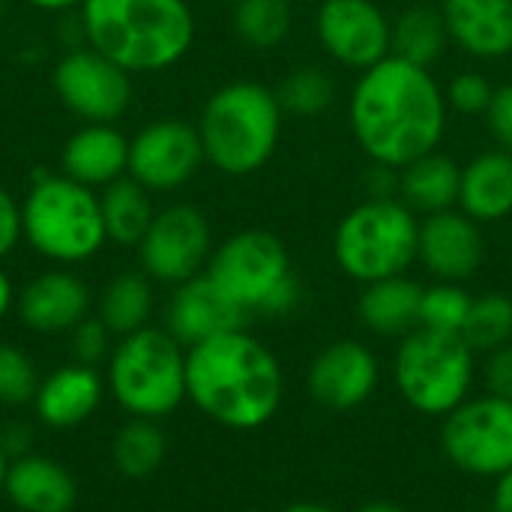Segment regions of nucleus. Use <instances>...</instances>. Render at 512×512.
Listing matches in <instances>:
<instances>
[{"instance_id": "obj_23", "label": "nucleus", "mask_w": 512, "mask_h": 512, "mask_svg": "<svg viewBox=\"0 0 512 512\" xmlns=\"http://www.w3.org/2000/svg\"><path fill=\"white\" fill-rule=\"evenodd\" d=\"M423 285L408 273L363 285L357 297V321L378 339H405L420 327Z\"/></svg>"}, {"instance_id": "obj_44", "label": "nucleus", "mask_w": 512, "mask_h": 512, "mask_svg": "<svg viewBox=\"0 0 512 512\" xmlns=\"http://www.w3.org/2000/svg\"><path fill=\"white\" fill-rule=\"evenodd\" d=\"M351 512H405L399 504H393V501H366V504H360L357 510Z\"/></svg>"}, {"instance_id": "obj_4", "label": "nucleus", "mask_w": 512, "mask_h": 512, "mask_svg": "<svg viewBox=\"0 0 512 512\" xmlns=\"http://www.w3.org/2000/svg\"><path fill=\"white\" fill-rule=\"evenodd\" d=\"M285 111L273 87L261 81H228L213 90L198 117L204 159L225 177L258 174L279 150Z\"/></svg>"}, {"instance_id": "obj_15", "label": "nucleus", "mask_w": 512, "mask_h": 512, "mask_svg": "<svg viewBox=\"0 0 512 512\" xmlns=\"http://www.w3.org/2000/svg\"><path fill=\"white\" fill-rule=\"evenodd\" d=\"M378 384V354L360 339H336L324 345L306 369L309 399L327 411L363 408L378 393Z\"/></svg>"}, {"instance_id": "obj_6", "label": "nucleus", "mask_w": 512, "mask_h": 512, "mask_svg": "<svg viewBox=\"0 0 512 512\" xmlns=\"http://www.w3.org/2000/svg\"><path fill=\"white\" fill-rule=\"evenodd\" d=\"M393 384L411 411L444 420L474 396L480 354L456 333L417 327L393 351Z\"/></svg>"}, {"instance_id": "obj_31", "label": "nucleus", "mask_w": 512, "mask_h": 512, "mask_svg": "<svg viewBox=\"0 0 512 512\" xmlns=\"http://www.w3.org/2000/svg\"><path fill=\"white\" fill-rule=\"evenodd\" d=\"M273 90L279 96L285 117H300V120L327 114L339 96L336 78L321 63H300L294 69H288Z\"/></svg>"}, {"instance_id": "obj_17", "label": "nucleus", "mask_w": 512, "mask_h": 512, "mask_svg": "<svg viewBox=\"0 0 512 512\" xmlns=\"http://www.w3.org/2000/svg\"><path fill=\"white\" fill-rule=\"evenodd\" d=\"M249 315L204 273L192 276L189 282L177 285L171 300H168V312H165V330L183 345H201L213 336L231 333L246 327Z\"/></svg>"}, {"instance_id": "obj_10", "label": "nucleus", "mask_w": 512, "mask_h": 512, "mask_svg": "<svg viewBox=\"0 0 512 512\" xmlns=\"http://www.w3.org/2000/svg\"><path fill=\"white\" fill-rule=\"evenodd\" d=\"M447 462L474 480H498L512 468V399L474 393L441 420Z\"/></svg>"}, {"instance_id": "obj_19", "label": "nucleus", "mask_w": 512, "mask_h": 512, "mask_svg": "<svg viewBox=\"0 0 512 512\" xmlns=\"http://www.w3.org/2000/svg\"><path fill=\"white\" fill-rule=\"evenodd\" d=\"M108 387L105 375L96 372V366L87 363H66L48 372L39 381V390L33 396V414L42 426L66 432L84 426L105 402Z\"/></svg>"}, {"instance_id": "obj_47", "label": "nucleus", "mask_w": 512, "mask_h": 512, "mask_svg": "<svg viewBox=\"0 0 512 512\" xmlns=\"http://www.w3.org/2000/svg\"><path fill=\"white\" fill-rule=\"evenodd\" d=\"M237 512H261V510H237Z\"/></svg>"}, {"instance_id": "obj_34", "label": "nucleus", "mask_w": 512, "mask_h": 512, "mask_svg": "<svg viewBox=\"0 0 512 512\" xmlns=\"http://www.w3.org/2000/svg\"><path fill=\"white\" fill-rule=\"evenodd\" d=\"M39 381L42 378H39L30 354L12 342H0V405L3 408L33 405Z\"/></svg>"}, {"instance_id": "obj_26", "label": "nucleus", "mask_w": 512, "mask_h": 512, "mask_svg": "<svg viewBox=\"0 0 512 512\" xmlns=\"http://www.w3.org/2000/svg\"><path fill=\"white\" fill-rule=\"evenodd\" d=\"M450 48V33L435 3H411L393 18V54L432 69Z\"/></svg>"}, {"instance_id": "obj_29", "label": "nucleus", "mask_w": 512, "mask_h": 512, "mask_svg": "<svg viewBox=\"0 0 512 512\" xmlns=\"http://www.w3.org/2000/svg\"><path fill=\"white\" fill-rule=\"evenodd\" d=\"M165 456H168V438L156 420L132 417L111 438V462H114L117 474H123L129 480L153 477L162 468Z\"/></svg>"}, {"instance_id": "obj_28", "label": "nucleus", "mask_w": 512, "mask_h": 512, "mask_svg": "<svg viewBox=\"0 0 512 512\" xmlns=\"http://www.w3.org/2000/svg\"><path fill=\"white\" fill-rule=\"evenodd\" d=\"M150 315H153V288L144 270L120 273L105 285L99 297V318L117 339L147 327Z\"/></svg>"}, {"instance_id": "obj_33", "label": "nucleus", "mask_w": 512, "mask_h": 512, "mask_svg": "<svg viewBox=\"0 0 512 512\" xmlns=\"http://www.w3.org/2000/svg\"><path fill=\"white\" fill-rule=\"evenodd\" d=\"M471 306H474V294L462 282H432V285H423L420 327L462 336L465 321L471 315Z\"/></svg>"}, {"instance_id": "obj_40", "label": "nucleus", "mask_w": 512, "mask_h": 512, "mask_svg": "<svg viewBox=\"0 0 512 512\" xmlns=\"http://www.w3.org/2000/svg\"><path fill=\"white\" fill-rule=\"evenodd\" d=\"M492 483V512H512V468Z\"/></svg>"}, {"instance_id": "obj_9", "label": "nucleus", "mask_w": 512, "mask_h": 512, "mask_svg": "<svg viewBox=\"0 0 512 512\" xmlns=\"http://www.w3.org/2000/svg\"><path fill=\"white\" fill-rule=\"evenodd\" d=\"M420 216L402 198H363L333 231V261L357 285L402 276L417 264Z\"/></svg>"}, {"instance_id": "obj_11", "label": "nucleus", "mask_w": 512, "mask_h": 512, "mask_svg": "<svg viewBox=\"0 0 512 512\" xmlns=\"http://www.w3.org/2000/svg\"><path fill=\"white\" fill-rule=\"evenodd\" d=\"M213 249V231L204 210L195 204H171L156 210L138 243V258L147 279L177 288L207 270Z\"/></svg>"}, {"instance_id": "obj_45", "label": "nucleus", "mask_w": 512, "mask_h": 512, "mask_svg": "<svg viewBox=\"0 0 512 512\" xmlns=\"http://www.w3.org/2000/svg\"><path fill=\"white\" fill-rule=\"evenodd\" d=\"M6 468H9V456H6V450L0 447V495H3V480H6Z\"/></svg>"}, {"instance_id": "obj_38", "label": "nucleus", "mask_w": 512, "mask_h": 512, "mask_svg": "<svg viewBox=\"0 0 512 512\" xmlns=\"http://www.w3.org/2000/svg\"><path fill=\"white\" fill-rule=\"evenodd\" d=\"M486 126H489L495 147L512 153V81L495 87L492 105L486 111Z\"/></svg>"}, {"instance_id": "obj_42", "label": "nucleus", "mask_w": 512, "mask_h": 512, "mask_svg": "<svg viewBox=\"0 0 512 512\" xmlns=\"http://www.w3.org/2000/svg\"><path fill=\"white\" fill-rule=\"evenodd\" d=\"M24 3L42 12H69V9H81L84 0H24Z\"/></svg>"}, {"instance_id": "obj_7", "label": "nucleus", "mask_w": 512, "mask_h": 512, "mask_svg": "<svg viewBox=\"0 0 512 512\" xmlns=\"http://www.w3.org/2000/svg\"><path fill=\"white\" fill-rule=\"evenodd\" d=\"M21 237L54 264L90 261L108 243L99 195L66 174L36 171L21 204Z\"/></svg>"}, {"instance_id": "obj_39", "label": "nucleus", "mask_w": 512, "mask_h": 512, "mask_svg": "<svg viewBox=\"0 0 512 512\" xmlns=\"http://www.w3.org/2000/svg\"><path fill=\"white\" fill-rule=\"evenodd\" d=\"M18 240H21V207L0 186V261L18 246Z\"/></svg>"}, {"instance_id": "obj_37", "label": "nucleus", "mask_w": 512, "mask_h": 512, "mask_svg": "<svg viewBox=\"0 0 512 512\" xmlns=\"http://www.w3.org/2000/svg\"><path fill=\"white\" fill-rule=\"evenodd\" d=\"M480 384L489 396L512 399V342L480 357Z\"/></svg>"}, {"instance_id": "obj_13", "label": "nucleus", "mask_w": 512, "mask_h": 512, "mask_svg": "<svg viewBox=\"0 0 512 512\" xmlns=\"http://www.w3.org/2000/svg\"><path fill=\"white\" fill-rule=\"evenodd\" d=\"M51 84L57 99L87 123H114L132 102L129 72L90 45L66 51L51 72Z\"/></svg>"}, {"instance_id": "obj_8", "label": "nucleus", "mask_w": 512, "mask_h": 512, "mask_svg": "<svg viewBox=\"0 0 512 512\" xmlns=\"http://www.w3.org/2000/svg\"><path fill=\"white\" fill-rule=\"evenodd\" d=\"M108 396L138 420H165L186 402V348L165 327L120 336L105 369Z\"/></svg>"}, {"instance_id": "obj_41", "label": "nucleus", "mask_w": 512, "mask_h": 512, "mask_svg": "<svg viewBox=\"0 0 512 512\" xmlns=\"http://www.w3.org/2000/svg\"><path fill=\"white\" fill-rule=\"evenodd\" d=\"M15 285H12V279H9V273L0 267V321L9 315V309L15 306Z\"/></svg>"}, {"instance_id": "obj_1", "label": "nucleus", "mask_w": 512, "mask_h": 512, "mask_svg": "<svg viewBox=\"0 0 512 512\" xmlns=\"http://www.w3.org/2000/svg\"><path fill=\"white\" fill-rule=\"evenodd\" d=\"M348 126L369 162L402 171L441 150L450 129L444 84L432 69L396 54L357 72L348 93Z\"/></svg>"}, {"instance_id": "obj_20", "label": "nucleus", "mask_w": 512, "mask_h": 512, "mask_svg": "<svg viewBox=\"0 0 512 512\" xmlns=\"http://www.w3.org/2000/svg\"><path fill=\"white\" fill-rule=\"evenodd\" d=\"M450 45L462 54L498 63L512 57V0H441Z\"/></svg>"}, {"instance_id": "obj_30", "label": "nucleus", "mask_w": 512, "mask_h": 512, "mask_svg": "<svg viewBox=\"0 0 512 512\" xmlns=\"http://www.w3.org/2000/svg\"><path fill=\"white\" fill-rule=\"evenodd\" d=\"M231 24L246 48L273 51L291 36L294 6L291 0H234Z\"/></svg>"}, {"instance_id": "obj_18", "label": "nucleus", "mask_w": 512, "mask_h": 512, "mask_svg": "<svg viewBox=\"0 0 512 512\" xmlns=\"http://www.w3.org/2000/svg\"><path fill=\"white\" fill-rule=\"evenodd\" d=\"M90 303L93 297L87 282L66 267H54L33 276L21 288L15 309L30 333L60 336L72 333L84 318H90Z\"/></svg>"}, {"instance_id": "obj_2", "label": "nucleus", "mask_w": 512, "mask_h": 512, "mask_svg": "<svg viewBox=\"0 0 512 512\" xmlns=\"http://www.w3.org/2000/svg\"><path fill=\"white\" fill-rule=\"evenodd\" d=\"M186 402L228 432H258L285 402V372L246 327L186 348Z\"/></svg>"}, {"instance_id": "obj_16", "label": "nucleus", "mask_w": 512, "mask_h": 512, "mask_svg": "<svg viewBox=\"0 0 512 512\" xmlns=\"http://www.w3.org/2000/svg\"><path fill=\"white\" fill-rule=\"evenodd\" d=\"M486 261V234L483 225L474 222L459 207L432 213L420 219V243L417 264L435 282H468L480 273Z\"/></svg>"}, {"instance_id": "obj_25", "label": "nucleus", "mask_w": 512, "mask_h": 512, "mask_svg": "<svg viewBox=\"0 0 512 512\" xmlns=\"http://www.w3.org/2000/svg\"><path fill=\"white\" fill-rule=\"evenodd\" d=\"M462 162L444 150H432L399 171V198L423 219L459 207Z\"/></svg>"}, {"instance_id": "obj_48", "label": "nucleus", "mask_w": 512, "mask_h": 512, "mask_svg": "<svg viewBox=\"0 0 512 512\" xmlns=\"http://www.w3.org/2000/svg\"><path fill=\"white\" fill-rule=\"evenodd\" d=\"M219 3H234V0H219Z\"/></svg>"}, {"instance_id": "obj_22", "label": "nucleus", "mask_w": 512, "mask_h": 512, "mask_svg": "<svg viewBox=\"0 0 512 512\" xmlns=\"http://www.w3.org/2000/svg\"><path fill=\"white\" fill-rule=\"evenodd\" d=\"M60 168L81 186H108L129 171V138L114 123H84L60 153Z\"/></svg>"}, {"instance_id": "obj_12", "label": "nucleus", "mask_w": 512, "mask_h": 512, "mask_svg": "<svg viewBox=\"0 0 512 512\" xmlns=\"http://www.w3.org/2000/svg\"><path fill=\"white\" fill-rule=\"evenodd\" d=\"M312 27L324 54L354 72L393 54V18L375 0H321Z\"/></svg>"}, {"instance_id": "obj_5", "label": "nucleus", "mask_w": 512, "mask_h": 512, "mask_svg": "<svg viewBox=\"0 0 512 512\" xmlns=\"http://www.w3.org/2000/svg\"><path fill=\"white\" fill-rule=\"evenodd\" d=\"M207 276L252 318H285L303 300V285L288 246L264 228L225 237L207 264Z\"/></svg>"}, {"instance_id": "obj_36", "label": "nucleus", "mask_w": 512, "mask_h": 512, "mask_svg": "<svg viewBox=\"0 0 512 512\" xmlns=\"http://www.w3.org/2000/svg\"><path fill=\"white\" fill-rule=\"evenodd\" d=\"M72 351H75V360L78 363H87V366H96L102 360L111 357V339L114 333L102 324V318H84L72 333Z\"/></svg>"}, {"instance_id": "obj_21", "label": "nucleus", "mask_w": 512, "mask_h": 512, "mask_svg": "<svg viewBox=\"0 0 512 512\" xmlns=\"http://www.w3.org/2000/svg\"><path fill=\"white\" fill-rule=\"evenodd\" d=\"M3 495L18 512H72L78 483L57 459L24 453L9 459Z\"/></svg>"}, {"instance_id": "obj_24", "label": "nucleus", "mask_w": 512, "mask_h": 512, "mask_svg": "<svg viewBox=\"0 0 512 512\" xmlns=\"http://www.w3.org/2000/svg\"><path fill=\"white\" fill-rule=\"evenodd\" d=\"M459 210L480 225H498L512 216V153L480 150L462 165Z\"/></svg>"}, {"instance_id": "obj_27", "label": "nucleus", "mask_w": 512, "mask_h": 512, "mask_svg": "<svg viewBox=\"0 0 512 512\" xmlns=\"http://www.w3.org/2000/svg\"><path fill=\"white\" fill-rule=\"evenodd\" d=\"M99 204H102L105 237L117 246H138L156 216L150 192L129 174L108 183L99 195Z\"/></svg>"}, {"instance_id": "obj_43", "label": "nucleus", "mask_w": 512, "mask_h": 512, "mask_svg": "<svg viewBox=\"0 0 512 512\" xmlns=\"http://www.w3.org/2000/svg\"><path fill=\"white\" fill-rule=\"evenodd\" d=\"M279 512H339L333 510L330 504H318V501H294V504H288L285 510Z\"/></svg>"}, {"instance_id": "obj_3", "label": "nucleus", "mask_w": 512, "mask_h": 512, "mask_svg": "<svg viewBox=\"0 0 512 512\" xmlns=\"http://www.w3.org/2000/svg\"><path fill=\"white\" fill-rule=\"evenodd\" d=\"M84 42L132 72H165L195 42V12L186 0H84Z\"/></svg>"}, {"instance_id": "obj_14", "label": "nucleus", "mask_w": 512, "mask_h": 512, "mask_svg": "<svg viewBox=\"0 0 512 512\" xmlns=\"http://www.w3.org/2000/svg\"><path fill=\"white\" fill-rule=\"evenodd\" d=\"M198 126L180 117H159L129 138V177L147 192H174L204 165Z\"/></svg>"}, {"instance_id": "obj_35", "label": "nucleus", "mask_w": 512, "mask_h": 512, "mask_svg": "<svg viewBox=\"0 0 512 512\" xmlns=\"http://www.w3.org/2000/svg\"><path fill=\"white\" fill-rule=\"evenodd\" d=\"M492 78L480 69H462L456 72L447 84H444V96L450 105V114H462V117H486L492 96H495Z\"/></svg>"}, {"instance_id": "obj_46", "label": "nucleus", "mask_w": 512, "mask_h": 512, "mask_svg": "<svg viewBox=\"0 0 512 512\" xmlns=\"http://www.w3.org/2000/svg\"><path fill=\"white\" fill-rule=\"evenodd\" d=\"M3 6H6V0H0V12H3Z\"/></svg>"}, {"instance_id": "obj_32", "label": "nucleus", "mask_w": 512, "mask_h": 512, "mask_svg": "<svg viewBox=\"0 0 512 512\" xmlns=\"http://www.w3.org/2000/svg\"><path fill=\"white\" fill-rule=\"evenodd\" d=\"M462 339L483 357L501 345L512 342V297L501 291H489L474 297L471 315L465 321Z\"/></svg>"}]
</instances>
